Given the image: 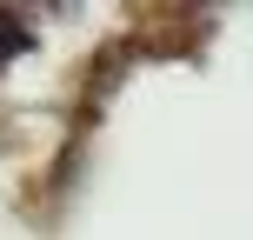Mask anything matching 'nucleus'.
<instances>
[{"label":"nucleus","instance_id":"1","mask_svg":"<svg viewBox=\"0 0 253 240\" xmlns=\"http://www.w3.org/2000/svg\"><path fill=\"white\" fill-rule=\"evenodd\" d=\"M7 53H20V27H13L7 13H0V60H7Z\"/></svg>","mask_w":253,"mask_h":240}]
</instances>
